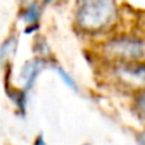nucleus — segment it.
I'll list each match as a JSON object with an SVG mask.
<instances>
[{"instance_id":"3","label":"nucleus","mask_w":145,"mask_h":145,"mask_svg":"<svg viewBox=\"0 0 145 145\" xmlns=\"http://www.w3.org/2000/svg\"><path fill=\"white\" fill-rule=\"evenodd\" d=\"M105 64V76L114 86L135 94L145 91V61Z\"/></svg>"},{"instance_id":"10","label":"nucleus","mask_w":145,"mask_h":145,"mask_svg":"<svg viewBox=\"0 0 145 145\" xmlns=\"http://www.w3.org/2000/svg\"><path fill=\"white\" fill-rule=\"evenodd\" d=\"M53 2H57V0H44V3L48 5V3H53Z\"/></svg>"},{"instance_id":"1","label":"nucleus","mask_w":145,"mask_h":145,"mask_svg":"<svg viewBox=\"0 0 145 145\" xmlns=\"http://www.w3.org/2000/svg\"><path fill=\"white\" fill-rule=\"evenodd\" d=\"M118 14L115 0H80L74 14V24L83 34H104L114 27Z\"/></svg>"},{"instance_id":"6","label":"nucleus","mask_w":145,"mask_h":145,"mask_svg":"<svg viewBox=\"0 0 145 145\" xmlns=\"http://www.w3.org/2000/svg\"><path fill=\"white\" fill-rule=\"evenodd\" d=\"M54 71H56L57 74L60 76V78L63 80V83H64V84H65L68 88H71L72 91H77V90H78L76 80L72 78V77L68 74V72H67V71H65V70H64L61 65H57V64H56V65H54Z\"/></svg>"},{"instance_id":"8","label":"nucleus","mask_w":145,"mask_h":145,"mask_svg":"<svg viewBox=\"0 0 145 145\" xmlns=\"http://www.w3.org/2000/svg\"><path fill=\"white\" fill-rule=\"evenodd\" d=\"M134 107H135L137 114L145 121V91H141V93L135 94Z\"/></svg>"},{"instance_id":"11","label":"nucleus","mask_w":145,"mask_h":145,"mask_svg":"<svg viewBox=\"0 0 145 145\" xmlns=\"http://www.w3.org/2000/svg\"><path fill=\"white\" fill-rule=\"evenodd\" d=\"M84 145H88V144H84Z\"/></svg>"},{"instance_id":"5","label":"nucleus","mask_w":145,"mask_h":145,"mask_svg":"<svg viewBox=\"0 0 145 145\" xmlns=\"http://www.w3.org/2000/svg\"><path fill=\"white\" fill-rule=\"evenodd\" d=\"M40 14H41V9L39 6V3H31L29 5L23 13H22V19L26 22L27 26H36L39 23V19H40Z\"/></svg>"},{"instance_id":"9","label":"nucleus","mask_w":145,"mask_h":145,"mask_svg":"<svg viewBox=\"0 0 145 145\" xmlns=\"http://www.w3.org/2000/svg\"><path fill=\"white\" fill-rule=\"evenodd\" d=\"M34 145H46V142L43 141V137L40 135L37 139H36V142H34Z\"/></svg>"},{"instance_id":"4","label":"nucleus","mask_w":145,"mask_h":145,"mask_svg":"<svg viewBox=\"0 0 145 145\" xmlns=\"http://www.w3.org/2000/svg\"><path fill=\"white\" fill-rule=\"evenodd\" d=\"M44 65H46V61L43 58H33L23 65L22 78L24 83V90H30L33 87V84L36 83V78L39 77L41 70L44 68Z\"/></svg>"},{"instance_id":"7","label":"nucleus","mask_w":145,"mask_h":145,"mask_svg":"<svg viewBox=\"0 0 145 145\" xmlns=\"http://www.w3.org/2000/svg\"><path fill=\"white\" fill-rule=\"evenodd\" d=\"M16 44H17L16 37H9L3 43V46H2V63L3 64H6V60L13 56V53L16 50Z\"/></svg>"},{"instance_id":"2","label":"nucleus","mask_w":145,"mask_h":145,"mask_svg":"<svg viewBox=\"0 0 145 145\" xmlns=\"http://www.w3.org/2000/svg\"><path fill=\"white\" fill-rule=\"evenodd\" d=\"M98 51L105 63H141L145 61V37L117 34L103 41Z\"/></svg>"}]
</instances>
